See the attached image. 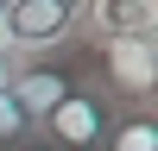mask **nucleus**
<instances>
[{
	"mask_svg": "<svg viewBox=\"0 0 158 151\" xmlns=\"http://www.w3.org/2000/svg\"><path fill=\"white\" fill-rule=\"evenodd\" d=\"M0 63H19V44H13V25H6V0H0Z\"/></svg>",
	"mask_w": 158,
	"mask_h": 151,
	"instance_id": "nucleus-7",
	"label": "nucleus"
},
{
	"mask_svg": "<svg viewBox=\"0 0 158 151\" xmlns=\"http://www.w3.org/2000/svg\"><path fill=\"white\" fill-rule=\"evenodd\" d=\"M101 151H158V113L152 107H114Z\"/></svg>",
	"mask_w": 158,
	"mask_h": 151,
	"instance_id": "nucleus-5",
	"label": "nucleus"
},
{
	"mask_svg": "<svg viewBox=\"0 0 158 151\" xmlns=\"http://www.w3.org/2000/svg\"><path fill=\"white\" fill-rule=\"evenodd\" d=\"M19 57H63L89 32V0H6Z\"/></svg>",
	"mask_w": 158,
	"mask_h": 151,
	"instance_id": "nucleus-3",
	"label": "nucleus"
},
{
	"mask_svg": "<svg viewBox=\"0 0 158 151\" xmlns=\"http://www.w3.org/2000/svg\"><path fill=\"white\" fill-rule=\"evenodd\" d=\"M108 126H114L108 95H101L89 76H76V82H70V95H63L57 107L38 120V151H101Z\"/></svg>",
	"mask_w": 158,
	"mask_h": 151,
	"instance_id": "nucleus-2",
	"label": "nucleus"
},
{
	"mask_svg": "<svg viewBox=\"0 0 158 151\" xmlns=\"http://www.w3.org/2000/svg\"><path fill=\"white\" fill-rule=\"evenodd\" d=\"M89 82L108 95V107H152V95H158V50L146 44V32H114V38L95 44Z\"/></svg>",
	"mask_w": 158,
	"mask_h": 151,
	"instance_id": "nucleus-1",
	"label": "nucleus"
},
{
	"mask_svg": "<svg viewBox=\"0 0 158 151\" xmlns=\"http://www.w3.org/2000/svg\"><path fill=\"white\" fill-rule=\"evenodd\" d=\"M0 151H38V120L0 88Z\"/></svg>",
	"mask_w": 158,
	"mask_h": 151,
	"instance_id": "nucleus-6",
	"label": "nucleus"
},
{
	"mask_svg": "<svg viewBox=\"0 0 158 151\" xmlns=\"http://www.w3.org/2000/svg\"><path fill=\"white\" fill-rule=\"evenodd\" d=\"M70 82H76V76L63 69V57H19V63H13V82H6V95L19 101L32 120H44V113L57 107L63 95H70Z\"/></svg>",
	"mask_w": 158,
	"mask_h": 151,
	"instance_id": "nucleus-4",
	"label": "nucleus"
},
{
	"mask_svg": "<svg viewBox=\"0 0 158 151\" xmlns=\"http://www.w3.org/2000/svg\"><path fill=\"white\" fill-rule=\"evenodd\" d=\"M152 113H158V95H152Z\"/></svg>",
	"mask_w": 158,
	"mask_h": 151,
	"instance_id": "nucleus-8",
	"label": "nucleus"
}]
</instances>
